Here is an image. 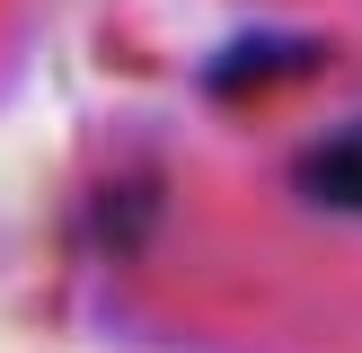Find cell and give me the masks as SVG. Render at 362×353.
I'll return each instance as SVG.
<instances>
[{"label":"cell","mask_w":362,"mask_h":353,"mask_svg":"<svg viewBox=\"0 0 362 353\" xmlns=\"http://www.w3.org/2000/svg\"><path fill=\"white\" fill-rule=\"evenodd\" d=\"M300 194L327 212H362V124L327 133L318 150H300Z\"/></svg>","instance_id":"cell-1"}]
</instances>
